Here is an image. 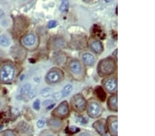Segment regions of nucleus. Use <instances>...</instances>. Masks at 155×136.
I'll use <instances>...</instances> for the list:
<instances>
[{
  "mask_svg": "<svg viewBox=\"0 0 155 136\" xmlns=\"http://www.w3.org/2000/svg\"><path fill=\"white\" fill-rule=\"evenodd\" d=\"M17 72V67L12 61H0V84L9 85L12 83L15 80Z\"/></svg>",
  "mask_w": 155,
  "mask_h": 136,
  "instance_id": "obj_1",
  "label": "nucleus"
},
{
  "mask_svg": "<svg viewBox=\"0 0 155 136\" xmlns=\"http://www.w3.org/2000/svg\"><path fill=\"white\" fill-rule=\"evenodd\" d=\"M116 70V62L112 57H107L99 61L97 66V72L101 77L109 76Z\"/></svg>",
  "mask_w": 155,
  "mask_h": 136,
  "instance_id": "obj_2",
  "label": "nucleus"
},
{
  "mask_svg": "<svg viewBox=\"0 0 155 136\" xmlns=\"http://www.w3.org/2000/svg\"><path fill=\"white\" fill-rule=\"evenodd\" d=\"M64 78V74L61 70L57 68H53L47 73L46 76V81L48 84L54 85L61 81Z\"/></svg>",
  "mask_w": 155,
  "mask_h": 136,
  "instance_id": "obj_3",
  "label": "nucleus"
},
{
  "mask_svg": "<svg viewBox=\"0 0 155 136\" xmlns=\"http://www.w3.org/2000/svg\"><path fill=\"white\" fill-rule=\"evenodd\" d=\"M71 105L75 111L79 112H83L86 109L87 102L86 99L80 93L72 96L71 99Z\"/></svg>",
  "mask_w": 155,
  "mask_h": 136,
  "instance_id": "obj_4",
  "label": "nucleus"
},
{
  "mask_svg": "<svg viewBox=\"0 0 155 136\" xmlns=\"http://www.w3.org/2000/svg\"><path fill=\"white\" fill-rule=\"evenodd\" d=\"M21 44L26 49H31L35 46L37 43V36L33 33H27L24 34L20 39Z\"/></svg>",
  "mask_w": 155,
  "mask_h": 136,
  "instance_id": "obj_5",
  "label": "nucleus"
},
{
  "mask_svg": "<svg viewBox=\"0 0 155 136\" xmlns=\"http://www.w3.org/2000/svg\"><path fill=\"white\" fill-rule=\"evenodd\" d=\"M87 115L92 118H96L101 115V107L99 104L94 100H91L87 105Z\"/></svg>",
  "mask_w": 155,
  "mask_h": 136,
  "instance_id": "obj_6",
  "label": "nucleus"
},
{
  "mask_svg": "<svg viewBox=\"0 0 155 136\" xmlns=\"http://www.w3.org/2000/svg\"><path fill=\"white\" fill-rule=\"evenodd\" d=\"M52 114L60 118H64L68 117L69 115V105L66 101H64L59 104L54 111L52 112Z\"/></svg>",
  "mask_w": 155,
  "mask_h": 136,
  "instance_id": "obj_7",
  "label": "nucleus"
},
{
  "mask_svg": "<svg viewBox=\"0 0 155 136\" xmlns=\"http://www.w3.org/2000/svg\"><path fill=\"white\" fill-rule=\"evenodd\" d=\"M104 87L109 92H115L117 90V81L115 78H107L103 82Z\"/></svg>",
  "mask_w": 155,
  "mask_h": 136,
  "instance_id": "obj_8",
  "label": "nucleus"
},
{
  "mask_svg": "<svg viewBox=\"0 0 155 136\" xmlns=\"http://www.w3.org/2000/svg\"><path fill=\"white\" fill-rule=\"evenodd\" d=\"M68 68L71 72L74 74V75H80L82 71V66L80 62L77 60V59H74L72 60L69 63Z\"/></svg>",
  "mask_w": 155,
  "mask_h": 136,
  "instance_id": "obj_9",
  "label": "nucleus"
},
{
  "mask_svg": "<svg viewBox=\"0 0 155 136\" xmlns=\"http://www.w3.org/2000/svg\"><path fill=\"white\" fill-rule=\"evenodd\" d=\"M108 129L112 136H117V129H118V122L117 118L115 116H112L108 118Z\"/></svg>",
  "mask_w": 155,
  "mask_h": 136,
  "instance_id": "obj_10",
  "label": "nucleus"
},
{
  "mask_svg": "<svg viewBox=\"0 0 155 136\" xmlns=\"http://www.w3.org/2000/svg\"><path fill=\"white\" fill-rule=\"evenodd\" d=\"M92 127H94V129H95L100 135H103L106 133V124H105V120L104 119H101L96 121L95 122L93 123Z\"/></svg>",
  "mask_w": 155,
  "mask_h": 136,
  "instance_id": "obj_11",
  "label": "nucleus"
},
{
  "mask_svg": "<svg viewBox=\"0 0 155 136\" xmlns=\"http://www.w3.org/2000/svg\"><path fill=\"white\" fill-rule=\"evenodd\" d=\"M90 47L92 50L96 54H101L104 51L103 44L98 40L92 41L90 43Z\"/></svg>",
  "mask_w": 155,
  "mask_h": 136,
  "instance_id": "obj_12",
  "label": "nucleus"
},
{
  "mask_svg": "<svg viewBox=\"0 0 155 136\" xmlns=\"http://www.w3.org/2000/svg\"><path fill=\"white\" fill-rule=\"evenodd\" d=\"M118 100H117V96L112 95L110 96L107 100V107L112 111H117L118 109Z\"/></svg>",
  "mask_w": 155,
  "mask_h": 136,
  "instance_id": "obj_13",
  "label": "nucleus"
},
{
  "mask_svg": "<svg viewBox=\"0 0 155 136\" xmlns=\"http://www.w3.org/2000/svg\"><path fill=\"white\" fill-rule=\"evenodd\" d=\"M84 64L87 66H92L95 63V58L91 53H85L82 56Z\"/></svg>",
  "mask_w": 155,
  "mask_h": 136,
  "instance_id": "obj_14",
  "label": "nucleus"
},
{
  "mask_svg": "<svg viewBox=\"0 0 155 136\" xmlns=\"http://www.w3.org/2000/svg\"><path fill=\"white\" fill-rule=\"evenodd\" d=\"M11 44V39L6 34H0V46L4 48H8Z\"/></svg>",
  "mask_w": 155,
  "mask_h": 136,
  "instance_id": "obj_15",
  "label": "nucleus"
},
{
  "mask_svg": "<svg viewBox=\"0 0 155 136\" xmlns=\"http://www.w3.org/2000/svg\"><path fill=\"white\" fill-rule=\"evenodd\" d=\"M48 125L54 131H58L61 129L62 127V123L60 120L55 119V118H52L48 121Z\"/></svg>",
  "mask_w": 155,
  "mask_h": 136,
  "instance_id": "obj_16",
  "label": "nucleus"
},
{
  "mask_svg": "<svg viewBox=\"0 0 155 136\" xmlns=\"http://www.w3.org/2000/svg\"><path fill=\"white\" fill-rule=\"evenodd\" d=\"M95 93L100 100L104 102V101L106 100V93L105 92V91L104 90V89L101 87H97L95 90Z\"/></svg>",
  "mask_w": 155,
  "mask_h": 136,
  "instance_id": "obj_17",
  "label": "nucleus"
},
{
  "mask_svg": "<svg viewBox=\"0 0 155 136\" xmlns=\"http://www.w3.org/2000/svg\"><path fill=\"white\" fill-rule=\"evenodd\" d=\"M32 86L30 83H26L25 85L22 86L21 89V94L22 96H28L29 93H31Z\"/></svg>",
  "mask_w": 155,
  "mask_h": 136,
  "instance_id": "obj_18",
  "label": "nucleus"
},
{
  "mask_svg": "<svg viewBox=\"0 0 155 136\" xmlns=\"http://www.w3.org/2000/svg\"><path fill=\"white\" fill-rule=\"evenodd\" d=\"M72 89H73V87H72L71 85H67L65 86L61 91L62 97H67V96H68L72 92Z\"/></svg>",
  "mask_w": 155,
  "mask_h": 136,
  "instance_id": "obj_19",
  "label": "nucleus"
},
{
  "mask_svg": "<svg viewBox=\"0 0 155 136\" xmlns=\"http://www.w3.org/2000/svg\"><path fill=\"white\" fill-rule=\"evenodd\" d=\"M6 105L7 102L6 98L4 96L0 93V113H2L4 110V109L6 107Z\"/></svg>",
  "mask_w": 155,
  "mask_h": 136,
  "instance_id": "obj_20",
  "label": "nucleus"
},
{
  "mask_svg": "<svg viewBox=\"0 0 155 136\" xmlns=\"http://www.w3.org/2000/svg\"><path fill=\"white\" fill-rule=\"evenodd\" d=\"M69 8V2L68 1H64L61 2V6H60V11L62 12H66L68 11V9Z\"/></svg>",
  "mask_w": 155,
  "mask_h": 136,
  "instance_id": "obj_21",
  "label": "nucleus"
},
{
  "mask_svg": "<svg viewBox=\"0 0 155 136\" xmlns=\"http://www.w3.org/2000/svg\"><path fill=\"white\" fill-rule=\"evenodd\" d=\"M53 91L51 88H45L44 90H42L41 91V94L43 97H48L52 95Z\"/></svg>",
  "mask_w": 155,
  "mask_h": 136,
  "instance_id": "obj_22",
  "label": "nucleus"
},
{
  "mask_svg": "<svg viewBox=\"0 0 155 136\" xmlns=\"http://www.w3.org/2000/svg\"><path fill=\"white\" fill-rule=\"evenodd\" d=\"M0 136H17V135L14 131L11 130V129H6L1 132V133H0Z\"/></svg>",
  "mask_w": 155,
  "mask_h": 136,
  "instance_id": "obj_23",
  "label": "nucleus"
},
{
  "mask_svg": "<svg viewBox=\"0 0 155 136\" xmlns=\"http://www.w3.org/2000/svg\"><path fill=\"white\" fill-rule=\"evenodd\" d=\"M80 131V129L79 128H77L76 127H74V126H72V127H70L68 128V133H75L79 132Z\"/></svg>",
  "mask_w": 155,
  "mask_h": 136,
  "instance_id": "obj_24",
  "label": "nucleus"
},
{
  "mask_svg": "<svg viewBox=\"0 0 155 136\" xmlns=\"http://www.w3.org/2000/svg\"><path fill=\"white\" fill-rule=\"evenodd\" d=\"M45 124H46V120H45L44 119H40L37 121V126L39 128H41L42 127H44Z\"/></svg>",
  "mask_w": 155,
  "mask_h": 136,
  "instance_id": "obj_25",
  "label": "nucleus"
},
{
  "mask_svg": "<svg viewBox=\"0 0 155 136\" xmlns=\"http://www.w3.org/2000/svg\"><path fill=\"white\" fill-rule=\"evenodd\" d=\"M32 107H33L34 109H35L37 111L39 110L40 109V100H36L35 102L33 103V105H32Z\"/></svg>",
  "mask_w": 155,
  "mask_h": 136,
  "instance_id": "obj_26",
  "label": "nucleus"
},
{
  "mask_svg": "<svg viewBox=\"0 0 155 136\" xmlns=\"http://www.w3.org/2000/svg\"><path fill=\"white\" fill-rule=\"evenodd\" d=\"M77 120L79 123L83 124V125H84V124H86L87 122V121L86 118L82 117V116H79V117L77 118Z\"/></svg>",
  "mask_w": 155,
  "mask_h": 136,
  "instance_id": "obj_27",
  "label": "nucleus"
},
{
  "mask_svg": "<svg viewBox=\"0 0 155 136\" xmlns=\"http://www.w3.org/2000/svg\"><path fill=\"white\" fill-rule=\"evenodd\" d=\"M57 22L54 20H52V21H50L48 24V27L49 28H54L57 26Z\"/></svg>",
  "mask_w": 155,
  "mask_h": 136,
  "instance_id": "obj_28",
  "label": "nucleus"
},
{
  "mask_svg": "<svg viewBox=\"0 0 155 136\" xmlns=\"http://www.w3.org/2000/svg\"><path fill=\"white\" fill-rule=\"evenodd\" d=\"M4 17H5V12H4V11L2 9L0 8V19H3Z\"/></svg>",
  "mask_w": 155,
  "mask_h": 136,
  "instance_id": "obj_29",
  "label": "nucleus"
},
{
  "mask_svg": "<svg viewBox=\"0 0 155 136\" xmlns=\"http://www.w3.org/2000/svg\"><path fill=\"white\" fill-rule=\"evenodd\" d=\"M54 98L56 100H58L60 98V96L59 95V93H54Z\"/></svg>",
  "mask_w": 155,
  "mask_h": 136,
  "instance_id": "obj_30",
  "label": "nucleus"
},
{
  "mask_svg": "<svg viewBox=\"0 0 155 136\" xmlns=\"http://www.w3.org/2000/svg\"><path fill=\"white\" fill-rule=\"evenodd\" d=\"M51 103H52V100H46V101H45V102H44L43 104L45 106H48Z\"/></svg>",
  "mask_w": 155,
  "mask_h": 136,
  "instance_id": "obj_31",
  "label": "nucleus"
},
{
  "mask_svg": "<svg viewBox=\"0 0 155 136\" xmlns=\"http://www.w3.org/2000/svg\"><path fill=\"white\" fill-rule=\"evenodd\" d=\"M78 136H90V134H89V133H87L84 132V133H80V134Z\"/></svg>",
  "mask_w": 155,
  "mask_h": 136,
  "instance_id": "obj_32",
  "label": "nucleus"
},
{
  "mask_svg": "<svg viewBox=\"0 0 155 136\" xmlns=\"http://www.w3.org/2000/svg\"><path fill=\"white\" fill-rule=\"evenodd\" d=\"M46 136H53V135H46Z\"/></svg>",
  "mask_w": 155,
  "mask_h": 136,
  "instance_id": "obj_33",
  "label": "nucleus"
}]
</instances>
